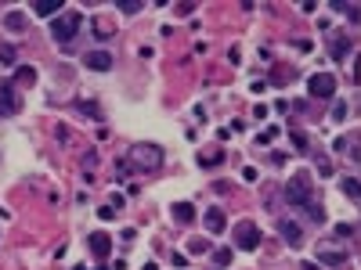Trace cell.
Listing matches in <instances>:
<instances>
[{
  "label": "cell",
  "mask_w": 361,
  "mask_h": 270,
  "mask_svg": "<svg viewBox=\"0 0 361 270\" xmlns=\"http://www.w3.org/2000/svg\"><path fill=\"white\" fill-rule=\"evenodd\" d=\"M80 14L76 11H62L58 18H51V36L58 40V43H69L72 36H76V29H80Z\"/></svg>",
  "instance_id": "cell-1"
},
{
  "label": "cell",
  "mask_w": 361,
  "mask_h": 270,
  "mask_svg": "<svg viewBox=\"0 0 361 270\" xmlns=\"http://www.w3.org/2000/svg\"><path fill=\"white\" fill-rule=\"evenodd\" d=\"M130 159L138 162L141 170H159L163 148H159V144H134V148H130Z\"/></svg>",
  "instance_id": "cell-2"
},
{
  "label": "cell",
  "mask_w": 361,
  "mask_h": 270,
  "mask_svg": "<svg viewBox=\"0 0 361 270\" xmlns=\"http://www.w3.org/2000/svg\"><path fill=\"white\" fill-rule=\"evenodd\" d=\"M231 242H235V249H246V252H253V249L260 245V231H257V223H249V220L235 223V234H231Z\"/></svg>",
  "instance_id": "cell-3"
},
{
  "label": "cell",
  "mask_w": 361,
  "mask_h": 270,
  "mask_svg": "<svg viewBox=\"0 0 361 270\" xmlns=\"http://www.w3.org/2000/svg\"><path fill=\"white\" fill-rule=\"evenodd\" d=\"M285 194H289V202H293V205L311 202V173H296V177H289V184H285Z\"/></svg>",
  "instance_id": "cell-4"
},
{
  "label": "cell",
  "mask_w": 361,
  "mask_h": 270,
  "mask_svg": "<svg viewBox=\"0 0 361 270\" xmlns=\"http://www.w3.org/2000/svg\"><path fill=\"white\" fill-rule=\"evenodd\" d=\"M307 90L314 97H333L336 94V76L333 72H314V76L307 80Z\"/></svg>",
  "instance_id": "cell-5"
},
{
  "label": "cell",
  "mask_w": 361,
  "mask_h": 270,
  "mask_svg": "<svg viewBox=\"0 0 361 270\" xmlns=\"http://www.w3.org/2000/svg\"><path fill=\"white\" fill-rule=\"evenodd\" d=\"M18 108H22V97L14 94V83L4 80V83H0V115H14Z\"/></svg>",
  "instance_id": "cell-6"
},
{
  "label": "cell",
  "mask_w": 361,
  "mask_h": 270,
  "mask_svg": "<svg viewBox=\"0 0 361 270\" xmlns=\"http://www.w3.org/2000/svg\"><path fill=\"white\" fill-rule=\"evenodd\" d=\"M329 54H333V62H343V58L351 54V36L347 33H329Z\"/></svg>",
  "instance_id": "cell-7"
},
{
  "label": "cell",
  "mask_w": 361,
  "mask_h": 270,
  "mask_svg": "<svg viewBox=\"0 0 361 270\" xmlns=\"http://www.w3.org/2000/svg\"><path fill=\"white\" fill-rule=\"evenodd\" d=\"M278 231H282V238H285V245H289V249H300V245H304V231H300V223L282 220Z\"/></svg>",
  "instance_id": "cell-8"
},
{
  "label": "cell",
  "mask_w": 361,
  "mask_h": 270,
  "mask_svg": "<svg viewBox=\"0 0 361 270\" xmlns=\"http://www.w3.org/2000/svg\"><path fill=\"white\" fill-rule=\"evenodd\" d=\"M83 62H87V69H94V72H109L112 69V54L109 51H90V54H83Z\"/></svg>",
  "instance_id": "cell-9"
},
{
  "label": "cell",
  "mask_w": 361,
  "mask_h": 270,
  "mask_svg": "<svg viewBox=\"0 0 361 270\" xmlns=\"http://www.w3.org/2000/svg\"><path fill=\"white\" fill-rule=\"evenodd\" d=\"M62 4L65 0H36L33 14H40V18H58V14H62Z\"/></svg>",
  "instance_id": "cell-10"
},
{
  "label": "cell",
  "mask_w": 361,
  "mask_h": 270,
  "mask_svg": "<svg viewBox=\"0 0 361 270\" xmlns=\"http://www.w3.org/2000/svg\"><path fill=\"white\" fill-rule=\"evenodd\" d=\"M347 256H343V249H336V245H329V242H322L318 245V263H329V267H336V263H343Z\"/></svg>",
  "instance_id": "cell-11"
},
{
  "label": "cell",
  "mask_w": 361,
  "mask_h": 270,
  "mask_svg": "<svg viewBox=\"0 0 361 270\" xmlns=\"http://www.w3.org/2000/svg\"><path fill=\"white\" fill-rule=\"evenodd\" d=\"M224 227H228V220H224V213H220L217 205H209V209H206V231H209V234H220Z\"/></svg>",
  "instance_id": "cell-12"
},
{
  "label": "cell",
  "mask_w": 361,
  "mask_h": 270,
  "mask_svg": "<svg viewBox=\"0 0 361 270\" xmlns=\"http://www.w3.org/2000/svg\"><path fill=\"white\" fill-rule=\"evenodd\" d=\"M90 252H94V256H109L112 252V238L109 234H90Z\"/></svg>",
  "instance_id": "cell-13"
},
{
  "label": "cell",
  "mask_w": 361,
  "mask_h": 270,
  "mask_svg": "<svg viewBox=\"0 0 361 270\" xmlns=\"http://www.w3.org/2000/svg\"><path fill=\"white\" fill-rule=\"evenodd\" d=\"M340 187H343V194H347V198L361 202V180H358V177H343V180H340Z\"/></svg>",
  "instance_id": "cell-14"
},
{
  "label": "cell",
  "mask_w": 361,
  "mask_h": 270,
  "mask_svg": "<svg viewBox=\"0 0 361 270\" xmlns=\"http://www.w3.org/2000/svg\"><path fill=\"white\" fill-rule=\"evenodd\" d=\"M4 25L11 29V33H22V29L29 25V18H25V14H22V11H7V18H4Z\"/></svg>",
  "instance_id": "cell-15"
},
{
  "label": "cell",
  "mask_w": 361,
  "mask_h": 270,
  "mask_svg": "<svg viewBox=\"0 0 361 270\" xmlns=\"http://www.w3.org/2000/svg\"><path fill=\"white\" fill-rule=\"evenodd\" d=\"M174 220H177V223H191V220H195V209H191L188 202H177V205H174Z\"/></svg>",
  "instance_id": "cell-16"
},
{
  "label": "cell",
  "mask_w": 361,
  "mask_h": 270,
  "mask_svg": "<svg viewBox=\"0 0 361 270\" xmlns=\"http://www.w3.org/2000/svg\"><path fill=\"white\" fill-rule=\"evenodd\" d=\"M333 11L347 14V18H361V11H358V7H351V0H333Z\"/></svg>",
  "instance_id": "cell-17"
},
{
  "label": "cell",
  "mask_w": 361,
  "mask_h": 270,
  "mask_svg": "<svg viewBox=\"0 0 361 270\" xmlns=\"http://www.w3.org/2000/svg\"><path fill=\"white\" fill-rule=\"evenodd\" d=\"M76 108H80V112H83L87 119H101V112H98V104H94V101H87V97H80V101H76Z\"/></svg>",
  "instance_id": "cell-18"
},
{
  "label": "cell",
  "mask_w": 361,
  "mask_h": 270,
  "mask_svg": "<svg viewBox=\"0 0 361 270\" xmlns=\"http://www.w3.org/2000/svg\"><path fill=\"white\" fill-rule=\"evenodd\" d=\"M33 80H36V72H33V69H29V65H22L18 72H14V80H11V83H22V87H29V83H33Z\"/></svg>",
  "instance_id": "cell-19"
},
{
  "label": "cell",
  "mask_w": 361,
  "mask_h": 270,
  "mask_svg": "<svg viewBox=\"0 0 361 270\" xmlns=\"http://www.w3.org/2000/svg\"><path fill=\"white\" fill-rule=\"evenodd\" d=\"M0 62H4V65H14V62H18V51H14L11 43H0Z\"/></svg>",
  "instance_id": "cell-20"
},
{
  "label": "cell",
  "mask_w": 361,
  "mask_h": 270,
  "mask_svg": "<svg viewBox=\"0 0 361 270\" xmlns=\"http://www.w3.org/2000/svg\"><path fill=\"white\" fill-rule=\"evenodd\" d=\"M119 11H127V14H138L141 11V0H116Z\"/></svg>",
  "instance_id": "cell-21"
},
{
  "label": "cell",
  "mask_w": 361,
  "mask_h": 270,
  "mask_svg": "<svg viewBox=\"0 0 361 270\" xmlns=\"http://www.w3.org/2000/svg\"><path fill=\"white\" fill-rule=\"evenodd\" d=\"M343 115H347V104L336 101V104H333V115H329V119H333V123H343Z\"/></svg>",
  "instance_id": "cell-22"
},
{
  "label": "cell",
  "mask_w": 361,
  "mask_h": 270,
  "mask_svg": "<svg viewBox=\"0 0 361 270\" xmlns=\"http://www.w3.org/2000/svg\"><path fill=\"white\" fill-rule=\"evenodd\" d=\"M213 260H217V267H228V263H231V249H217Z\"/></svg>",
  "instance_id": "cell-23"
},
{
  "label": "cell",
  "mask_w": 361,
  "mask_h": 270,
  "mask_svg": "<svg viewBox=\"0 0 361 270\" xmlns=\"http://www.w3.org/2000/svg\"><path fill=\"white\" fill-rule=\"evenodd\" d=\"M318 173H322V177H333V162H329V159H318Z\"/></svg>",
  "instance_id": "cell-24"
},
{
  "label": "cell",
  "mask_w": 361,
  "mask_h": 270,
  "mask_svg": "<svg viewBox=\"0 0 361 270\" xmlns=\"http://www.w3.org/2000/svg\"><path fill=\"white\" fill-rule=\"evenodd\" d=\"M293 144L300 148V152H304V148H307V137H304V133H300V130H293Z\"/></svg>",
  "instance_id": "cell-25"
},
{
  "label": "cell",
  "mask_w": 361,
  "mask_h": 270,
  "mask_svg": "<svg viewBox=\"0 0 361 270\" xmlns=\"http://www.w3.org/2000/svg\"><path fill=\"white\" fill-rule=\"evenodd\" d=\"M275 133H278V130H275V126H267V130H264V133H260V137H257V141H260V144H267V141H275Z\"/></svg>",
  "instance_id": "cell-26"
},
{
  "label": "cell",
  "mask_w": 361,
  "mask_h": 270,
  "mask_svg": "<svg viewBox=\"0 0 361 270\" xmlns=\"http://www.w3.org/2000/svg\"><path fill=\"white\" fill-rule=\"evenodd\" d=\"M333 234H336V238H347V234H351V223H336Z\"/></svg>",
  "instance_id": "cell-27"
},
{
  "label": "cell",
  "mask_w": 361,
  "mask_h": 270,
  "mask_svg": "<svg viewBox=\"0 0 361 270\" xmlns=\"http://www.w3.org/2000/svg\"><path fill=\"white\" fill-rule=\"evenodd\" d=\"M242 180H246V184H253V180H257V170L246 166V170H242Z\"/></svg>",
  "instance_id": "cell-28"
},
{
  "label": "cell",
  "mask_w": 361,
  "mask_h": 270,
  "mask_svg": "<svg viewBox=\"0 0 361 270\" xmlns=\"http://www.w3.org/2000/svg\"><path fill=\"white\" fill-rule=\"evenodd\" d=\"M98 216H101V220H112V216H116V209H112V205H105V209H98Z\"/></svg>",
  "instance_id": "cell-29"
},
{
  "label": "cell",
  "mask_w": 361,
  "mask_h": 270,
  "mask_svg": "<svg viewBox=\"0 0 361 270\" xmlns=\"http://www.w3.org/2000/svg\"><path fill=\"white\" fill-rule=\"evenodd\" d=\"M347 148H351V141H347V137H340V141L333 144V152H347Z\"/></svg>",
  "instance_id": "cell-30"
},
{
  "label": "cell",
  "mask_w": 361,
  "mask_h": 270,
  "mask_svg": "<svg viewBox=\"0 0 361 270\" xmlns=\"http://www.w3.org/2000/svg\"><path fill=\"white\" fill-rule=\"evenodd\" d=\"M300 7H304V14H314V11H318V4H314V0H304Z\"/></svg>",
  "instance_id": "cell-31"
},
{
  "label": "cell",
  "mask_w": 361,
  "mask_h": 270,
  "mask_svg": "<svg viewBox=\"0 0 361 270\" xmlns=\"http://www.w3.org/2000/svg\"><path fill=\"white\" fill-rule=\"evenodd\" d=\"M300 270H318V263H304V267H300Z\"/></svg>",
  "instance_id": "cell-32"
}]
</instances>
